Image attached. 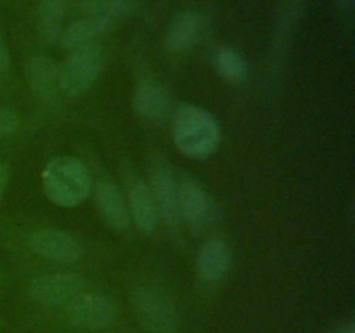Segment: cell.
<instances>
[{
    "label": "cell",
    "mask_w": 355,
    "mask_h": 333,
    "mask_svg": "<svg viewBox=\"0 0 355 333\" xmlns=\"http://www.w3.org/2000/svg\"><path fill=\"white\" fill-rule=\"evenodd\" d=\"M9 179H10V166L7 165V163L0 162V198H2L7 184H9Z\"/></svg>",
    "instance_id": "7402d4cb"
},
{
    "label": "cell",
    "mask_w": 355,
    "mask_h": 333,
    "mask_svg": "<svg viewBox=\"0 0 355 333\" xmlns=\"http://www.w3.org/2000/svg\"><path fill=\"white\" fill-rule=\"evenodd\" d=\"M336 333H355V326L347 325V326H343V328H340Z\"/></svg>",
    "instance_id": "cb8c5ba5"
},
{
    "label": "cell",
    "mask_w": 355,
    "mask_h": 333,
    "mask_svg": "<svg viewBox=\"0 0 355 333\" xmlns=\"http://www.w3.org/2000/svg\"><path fill=\"white\" fill-rule=\"evenodd\" d=\"M179 212L193 231H203L214 219V205L207 191L194 182L184 179L179 187Z\"/></svg>",
    "instance_id": "ba28073f"
},
{
    "label": "cell",
    "mask_w": 355,
    "mask_h": 333,
    "mask_svg": "<svg viewBox=\"0 0 355 333\" xmlns=\"http://www.w3.org/2000/svg\"><path fill=\"white\" fill-rule=\"evenodd\" d=\"M203 30V19L194 10H186L173 17L166 30V45L172 51L182 52L193 47Z\"/></svg>",
    "instance_id": "9a60e30c"
},
{
    "label": "cell",
    "mask_w": 355,
    "mask_h": 333,
    "mask_svg": "<svg viewBox=\"0 0 355 333\" xmlns=\"http://www.w3.org/2000/svg\"><path fill=\"white\" fill-rule=\"evenodd\" d=\"M31 250L37 255L54 262L69 264L82 259L83 246L71 234L55 229H40L30 238Z\"/></svg>",
    "instance_id": "52a82bcc"
},
{
    "label": "cell",
    "mask_w": 355,
    "mask_h": 333,
    "mask_svg": "<svg viewBox=\"0 0 355 333\" xmlns=\"http://www.w3.org/2000/svg\"><path fill=\"white\" fill-rule=\"evenodd\" d=\"M336 3H338L340 9L345 10V12H352L354 0H336Z\"/></svg>",
    "instance_id": "603a6c76"
},
{
    "label": "cell",
    "mask_w": 355,
    "mask_h": 333,
    "mask_svg": "<svg viewBox=\"0 0 355 333\" xmlns=\"http://www.w3.org/2000/svg\"><path fill=\"white\" fill-rule=\"evenodd\" d=\"M134 108L144 120H163L170 111V94L159 82L144 80L135 89Z\"/></svg>",
    "instance_id": "7c38bea8"
},
{
    "label": "cell",
    "mask_w": 355,
    "mask_h": 333,
    "mask_svg": "<svg viewBox=\"0 0 355 333\" xmlns=\"http://www.w3.org/2000/svg\"><path fill=\"white\" fill-rule=\"evenodd\" d=\"M231 266V250L224 239H208L198 255V273L203 283H215Z\"/></svg>",
    "instance_id": "4fadbf2b"
},
{
    "label": "cell",
    "mask_w": 355,
    "mask_h": 333,
    "mask_svg": "<svg viewBox=\"0 0 355 333\" xmlns=\"http://www.w3.org/2000/svg\"><path fill=\"white\" fill-rule=\"evenodd\" d=\"M44 189L49 200L61 207L80 205L92 189V179L80 160L69 156H55L45 165Z\"/></svg>",
    "instance_id": "7a4b0ae2"
},
{
    "label": "cell",
    "mask_w": 355,
    "mask_h": 333,
    "mask_svg": "<svg viewBox=\"0 0 355 333\" xmlns=\"http://www.w3.org/2000/svg\"><path fill=\"white\" fill-rule=\"evenodd\" d=\"M69 0H38V37L44 44H54L61 38L62 19Z\"/></svg>",
    "instance_id": "e0dca14e"
},
{
    "label": "cell",
    "mask_w": 355,
    "mask_h": 333,
    "mask_svg": "<svg viewBox=\"0 0 355 333\" xmlns=\"http://www.w3.org/2000/svg\"><path fill=\"white\" fill-rule=\"evenodd\" d=\"M215 66H217V71L229 82L239 83L248 75L246 61L239 52L232 51V49H224V51L218 52L217 58H215Z\"/></svg>",
    "instance_id": "d6986e66"
},
{
    "label": "cell",
    "mask_w": 355,
    "mask_h": 333,
    "mask_svg": "<svg viewBox=\"0 0 355 333\" xmlns=\"http://www.w3.org/2000/svg\"><path fill=\"white\" fill-rule=\"evenodd\" d=\"M26 76L31 89L42 99L54 101L61 94L59 68L45 54H33L26 61Z\"/></svg>",
    "instance_id": "8fae6325"
},
{
    "label": "cell",
    "mask_w": 355,
    "mask_h": 333,
    "mask_svg": "<svg viewBox=\"0 0 355 333\" xmlns=\"http://www.w3.org/2000/svg\"><path fill=\"white\" fill-rule=\"evenodd\" d=\"M87 288L85 280L73 273H40L33 276L30 283V293L40 304L47 307L68 305L69 302Z\"/></svg>",
    "instance_id": "5b68a950"
},
{
    "label": "cell",
    "mask_w": 355,
    "mask_h": 333,
    "mask_svg": "<svg viewBox=\"0 0 355 333\" xmlns=\"http://www.w3.org/2000/svg\"><path fill=\"white\" fill-rule=\"evenodd\" d=\"M107 30H111L110 26H106L101 21L92 19V17H78L76 21H73L68 28H64L61 33V44L64 49H78L82 45L92 44L94 38L101 37L103 33H106Z\"/></svg>",
    "instance_id": "ac0fdd59"
},
{
    "label": "cell",
    "mask_w": 355,
    "mask_h": 333,
    "mask_svg": "<svg viewBox=\"0 0 355 333\" xmlns=\"http://www.w3.org/2000/svg\"><path fill=\"white\" fill-rule=\"evenodd\" d=\"M151 193L155 198L158 215L168 228H177L180 221L179 212V186L175 177L166 166H159L151 179Z\"/></svg>",
    "instance_id": "30bf717a"
},
{
    "label": "cell",
    "mask_w": 355,
    "mask_h": 333,
    "mask_svg": "<svg viewBox=\"0 0 355 333\" xmlns=\"http://www.w3.org/2000/svg\"><path fill=\"white\" fill-rule=\"evenodd\" d=\"M17 113L10 108H0V141L14 134L17 128Z\"/></svg>",
    "instance_id": "ffe728a7"
},
{
    "label": "cell",
    "mask_w": 355,
    "mask_h": 333,
    "mask_svg": "<svg viewBox=\"0 0 355 333\" xmlns=\"http://www.w3.org/2000/svg\"><path fill=\"white\" fill-rule=\"evenodd\" d=\"M135 311L142 326L149 333H173L177 328V312L172 298L153 287L139 288L134 295Z\"/></svg>",
    "instance_id": "277c9868"
},
{
    "label": "cell",
    "mask_w": 355,
    "mask_h": 333,
    "mask_svg": "<svg viewBox=\"0 0 355 333\" xmlns=\"http://www.w3.org/2000/svg\"><path fill=\"white\" fill-rule=\"evenodd\" d=\"M96 203L103 217L110 222L113 228L127 229L130 225V214L128 205L118 187L111 180H99L96 186Z\"/></svg>",
    "instance_id": "5bb4252c"
},
{
    "label": "cell",
    "mask_w": 355,
    "mask_h": 333,
    "mask_svg": "<svg viewBox=\"0 0 355 333\" xmlns=\"http://www.w3.org/2000/svg\"><path fill=\"white\" fill-rule=\"evenodd\" d=\"M103 69V52L99 45L87 44L73 49L64 65L59 68L61 94L76 97L96 83Z\"/></svg>",
    "instance_id": "3957f363"
},
{
    "label": "cell",
    "mask_w": 355,
    "mask_h": 333,
    "mask_svg": "<svg viewBox=\"0 0 355 333\" xmlns=\"http://www.w3.org/2000/svg\"><path fill=\"white\" fill-rule=\"evenodd\" d=\"M76 7L82 16L92 17L113 28L128 17L134 0H78Z\"/></svg>",
    "instance_id": "2e32d148"
},
{
    "label": "cell",
    "mask_w": 355,
    "mask_h": 333,
    "mask_svg": "<svg viewBox=\"0 0 355 333\" xmlns=\"http://www.w3.org/2000/svg\"><path fill=\"white\" fill-rule=\"evenodd\" d=\"M128 214L144 234H153L158 228V210L151 187L139 177L128 180Z\"/></svg>",
    "instance_id": "9c48e42d"
},
{
    "label": "cell",
    "mask_w": 355,
    "mask_h": 333,
    "mask_svg": "<svg viewBox=\"0 0 355 333\" xmlns=\"http://www.w3.org/2000/svg\"><path fill=\"white\" fill-rule=\"evenodd\" d=\"M10 66V56L9 51H7V45L3 42V38L0 37V75L6 73Z\"/></svg>",
    "instance_id": "44dd1931"
},
{
    "label": "cell",
    "mask_w": 355,
    "mask_h": 333,
    "mask_svg": "<svg viewBox=\"0 0 355 333\" xmlns=\"http://www.w3.org/2000/svg\"><path fill=\"white\" fill-rule=\"evenodd\" d=\"M172 134L177 148L196 160L214 155L220 144L217 120L200 106H180L173 117Z\"/></svg>",
    "instance_id": "6da1fadb"
},
{
    "label": "cell",
    "mask_w": 355,
    "mask_h": 333,
    "mask_svg": "<svg viewBox=\"0 0 355 333\" xmlns=\"http://www.w3.org/2000/svg\"><path fill=\"white\" fill-rule=\"evenodd\" d=\"M116 305L110 297L94 291H83L66 305V316L78 328H106L116 319Z\"/></svg>",
    "instance_id": "8992f818"
}]
</instances>
